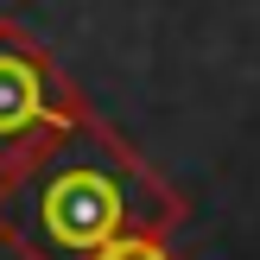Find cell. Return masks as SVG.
Returning <instances> with one entry per match:
<instances>
[{
	"label": "cell",
	"mask_w": 260,
	"mask_h": 260,
	"mask_svg": "<svg viewBox=\"0 0 260 260\" xmlns=\"http://www.w3.org/2000/svg\"><path fill=\"white\" fill-rule=\"evenodd\" d=\"M70 114H83L76 89L63 83L57 57L25 25L0 19V165L25 159L45 134H57Z\"/></svg>",
	"instance_id": "2"
},
{
	"label": "cell",
	"mask_w": 260,
	"mask_h": 260,
	"mask_svg": "<svg viewBox=\"0 0 260 260\" xmlns=\"http://www.w3.org/2000/svg\"><path fill=\"white\" fill-rule=\"evenodd\" d=\"M178 216V190L89 108L0 165V241L19 260H102L134 235H172Z\"/></svg>",
	"instance_id": "1"
},
{
	"label": "cell",
	"mask_w": 260,
	"mask_h": 260,
	"mask_svg": "<svg viewBox=\"0 0 260 260\" xmlns=\"http://www.w3.org/2000/svg\"><path fill=\"white\" fill-rule=\"evenodd\" d=\"M102 260H178V254L165 248V235H134V241H121V248H108Z\"/></svg>",
	"instance_id": "3"
}]
</instances>
